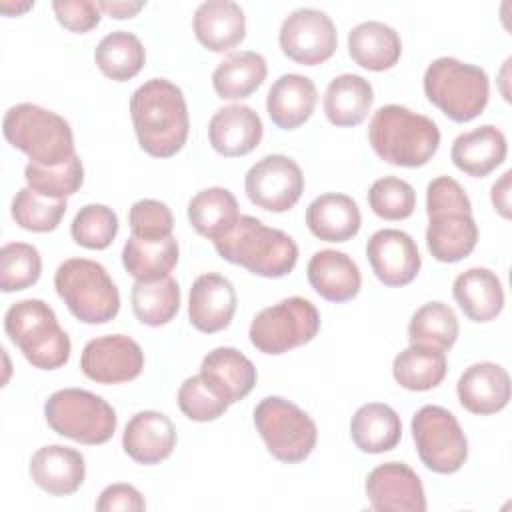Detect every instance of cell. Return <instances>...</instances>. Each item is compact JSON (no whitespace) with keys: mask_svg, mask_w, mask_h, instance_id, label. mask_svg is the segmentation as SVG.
Returning a JSON list of instances; mask_svg holds the SVG:
<instances>
[{"mask_svg":"<svg viewBox=\"0 0 512 512\" xmlns=\"http://www.w3.org/2000/svg\"><path fill=\"white\" fill-rule=\"evenodd\" d=\"M128 224H130L132 236L140 240L156 242L172 236L174 218H172V210L164 202L142 198L130 206Z\"/></svg>","mask_w":512,"mask_h":512,"instance_id":"obj_46","label":"cell"},{"mask_svg":"<svg viewBox=\"0 0 512 512\" xmlns=\"http://www.w3.org/2000/svg\"><path fill=\"white\" fill-rule=\"evenodd\" d=\"M132 312L146 326H164L180 310V288L172 276L136 282L130 292Z\"/></svg>","mask_w":512,"mask_h":512,"instance_id":"obj_38","label":"cell"},{"mask_svg":"<svg viewBox=\"0 0 512 512\" xmlns=\"http://www.w3.org/2000/svg\"><path fill=\"white\" fill-rule=\"evenodd\" d=\"M394 380L412 392L436 388L446 376V356L442 350L422 344L404 348L392 364Z\"/></svg>","mask_w":512,"mask_h":512,"instance_id":"obj_36","label":"cell"},{"mask_svg":"<svg viewBox=\"0 0 512 512\" xmlns=\"http://www.w3.org/2000/svg\"><path fill=\"white\" fill-rule=\"evenodd\" d=\"M458 318L454 310L444 302H428L420 306L408 324L410 344L432 346L436 350H450L458 338Z\"/></svg>","mask_w":512,"mask_h":512,"instance_id":"obj_39","label":"cell"},{"mask_svg":"<svg viewBox=\"0 0 512 512\" xmlns=\"http://www.w3.org/2000/svg\"><path fill=\"white\" fill-rule=\"evenodd\" d=\"M80 368L86 378L98 384H122L140 376L144 352L130 336H100L84 346Z\"/></svg>","mask_w":512,"mask_h":512,"instance_id":"obj_15","label":"cell"},{"mask_svg":"<svg viewBox=\"0 0 512 512\" xmlns=\"http://www.w3.org/2000/svg\"><path fill=\"white\" fill-rule=\"evenodd\" d=\"M452 294L464 316L472 322H490L504 308L502 282L488 268L478 266L458 274Z\"/></svg>","mask_w":512,"mask_h":512,"instance_id":"obj_28","label":"cell"},{"mask_svg":"<svg viewBox=\"0 0 512 512\" xmlns=\"http://www.w3.org/2000/svg\"><path fill=\"white\" fill-rule=\"evenodd\" d=\"M266 60L252 50L228 54L212 74V86L224 100H242L260 88L266 78Z\"/></svg>","mask_w":512,"mask_h":512,"instance_id":"obj_34","label":"cell"},{"mask_svg":"<svg viewBox=\"0 0 512 512\" xmlns=\"http://www.w3.org/2000/svg\"><path fill=\"white\" fill-rule=\"evenodd\" d=\"M56 20L70 32H90L100 24V8L92 0H54Z\"/></svg>","mask_w":512,"mask_h":512,"instance_id":"obj_47","label":"cell"},{"mask_svg":"<svg viewBox=\"0 0 512 512\" xmlns=\"http://www.w3.org/2000/svg\"><path fill=\"white\" fill-rule=\"evenodd\" d=\"M366 256L376 278L392 288L410 284L422 266L416 242L396 228L376 230L366 244Z\"/></svg>","mask_w":512,"mask_h":512,"instance_id":"obj_16","label":"cell"},{"mask_svg":"<svg viewBox=\"0 0 512 512\" xmlns=\"http://www.w3.org/2000/svg\"><path fill=\"white\" fill-rule=\"evenodd\" d=\"M508 152L506 136L492 124L460 134L452 142L450 158L458 170L472 178H484L496 170Z\"/></svg>","mask_w":512,"mask_h":512,"instance_id":"obj_26","label":"cell"},{"mask_svg":"<svg viewBox=\"0 0 512 512\" xmlns=\"http://www.w3.org/2000/svg\"><path fill=\"white\" fill-rule=\"evenodd\" d=\"M352 442L360 452L382 454L400 442L402 422L394 408L382 402L360 406L350 422Z\"/></svg>","mask_w":512,"mask_h":512,"instance_id":"obj_31","label":"cell"},{"mask_svg":"<svg viewBox=\"0 0 512 512\" xmlns=\"http://www.w3.org/2000/svg\"><path fill=\"white\" fill-rule=\"evenodd\" d=\"M4 330L34 368L56 370L70 358V338L44 300L26 298L12 304L4 316Z\"/></svg>","mask_w":512,"mask_h":512,"instance_id":"obj_6","label":"cell"},{"mask_svg":"<svg viewBox=\"0 0 512 512\" xmlns=\"http://www.w3.org/2000/svg\"><path fill=\"white\" fill-rule=\"evenodd\" d=\"M366 496L378 512H424L426 496L418 474L404 462L376 466L366 478Z\"/></svg>","mask_w":512,"mask_h":512,"instance_id":"obj_17","label":"cell"},{"mask_svg":"<svg viewBox=\"0 0 512 512\" xmlns=\"http://www.w3.org/2000/svg\"><path fill=\"white\" fill-rule=\"evenodd\" d=\"M94 60L106 78L126 82L142 70L146 62V52L138 36L126 30H116L106 34L98 42L94 50Z\"/></svg>","mask_w":512,"mask_h":512,"instance_id":"obj_37","label":"cell"},{"mask_svg":"<svg viewBox=\"0 0 512 512\" xmlns=\"http://www.w3.org/2000/svg\"><path fill=\"white\" fill-rule=\"evenodd\" d=\"M318 92L314 82L302 74H282L268 90L266 110L282 130L302 126L314 112Z\"/></svg>","mask_w":512,"mask_h":512,"instance_id":"obj_27","label":"cell"},{"mask_svg":"<svg viewBox=\"0 0 512 512\" xmlns=\"http://www.w3.org/2000/svg\"><path fill=\"white\" fill-rule=\"evenodd\" d=\"M412 438L422 464L436 474H454L468 458L466 434L442 406L426 404L414 414Z\"/></svg>","mask_w":512,"mask_h":512,"instance_id":"obj_12","label":"cell"},{"mask_svg":"<svg viewBox=\"0 0 512 512\" xmlns=\"http://www.w3.org/2000/svg\"><path fill=\"white\" fill-rule=\"evenodd\" d=\"M244 190L248 200L258 208L286 212L294 208L304 192V174L292 158L268 154L246 172Z\"/></svg>","mask_w":512,"mask_h":512,"instance_id":"obj_13","label":"cell"},{"mask_svg":"<svg viewBox=\"0 0 512 512\" xmlns=\"http://www.w3.org/2000/svg\"><path fill=\"white\" fill-rule=\"evenodd\" d=\"M200 376L228 404L246 398L256 384V368L250 358L228 346L214 348L204 356Z\"/></svg>","mask_w":512,"mask_h":512,"instance_id":"obj_23","label":"cell"},{"mask_svg":"<svg viewBox=\"0 0 512 512\" xmlns=\"http://www.w3.org/2000/svg\"><path fill=\"white\" fill-rule=\"evenodd\" d=\"M254 426L268 452L284 464L302 462L316 448L314 420L286 398L266 396L260 400L254 408Z\"/></svg>","mask_w":512,"mask_h":512,"instance_id":"obj_10","label":"cell"},{"mask_svg":"<svg viewBox=\"0 0 512 512\" xmlns=\"http://www.w3.org/2000/svg\"><path fill=\"white\" fill-rule=\"evenodd\" d=\"M348 54L358 66L382 72L400 60L402 40L398 32L384 22H360L348 32Z\"/></svg>","mask_w":512,"mask_h":512,"instance_id":"obj_30","label":"cell"},{"mask_svg":"<svg viewBox=\"0 0 512 512\" xmlns=\"http://www.w3.org/2000/svg\"><path fill=\"white\" fill-rule=\"evenodd\" d=\"M66 200L40 196L32 188H20L12 200L14 222L30 232H52L66 214Z\"/></svg>","mask_w":512,"mask_h":512,"instance_id":"obj_41","label":"cell"},{"mask_svg":"<svg viewBox=\"0 0 512 512\" xmlns=\"http://www.w3.org/2000/svg\"><path fill=\"white\" fill-rule=\"evenodd\" d=\"M426 246L438 262H460L478 242V226L466 190L450 176L434 178L426 188Z\"/></svg>","mask_w":512,"mask_h":512,"instance_id":"obj_2","label":"cell"},{"mask_svg":"<svg viewBox=\"0 0 512 512\" xmlns=\"http://www.w3.org/2000/svg\"><path fill=\"white\" fill-rule=\"evenodd\" d=\"M228 406L230 404L220 398L200 374L186 378L178 390V408L194 422L216 420L228 410Z\"/></svg>","mask_w":512,"mask_h":512,"instance_id":"obj_45","label":"cell"},{"mask_svg":"<svg viewBox=\"0 0 512 512\" xmlns=\"http://www.w3.org/2000/svg\"><path fill=\"white\" fill-rule=\"evenodd\" d=\"M264 126L260 116L246 104H230L220 108L208 124V140L212 148L226 156L250 154L262 140Z\"/></svg>","mask_w":512,"mask_h":512,"instance_id":"obj_21","label":"cell"},{"mask_svg":"<svg viewBox=\"0 0 512 512\" xmlns=\"http://www.w3.org/2000/svg\"><path fill=\"white\" fill-rule=\"evenodd\" d=\"M178 242L174 236L148 242L130 236L122 248V264L136 282H152L170 276L178 264Z\"/></svg>","mask_w":512,"mask_h":512,"instance_id":"obj_35","label":"cell"},{"mask_svg":"<svg viewBox=\"0 0 512 512\" xmlns=\"http://www.w3.org/2000/svg\"><path fill=\"white\" fill-rule=\"evenodd\" d=\"M146 508L144 496L130 484H110L100 492V498L96 502V510L100 512H140Z\"/></svg>","mask_w":512,"mask_h":512,"instance_id":"obj_48","label":"cell"},{"mask_svg":"<svg viewBox=\"0 0 512 512\" xmlns=\"http://www.w3.org/2000/svg\"><path fill=\"white\" fill-rule=\"evenodd\" d=\"M308 282L328 302H348L358 296L362 274L358 264L340 250H318L306 268Z\"/></svg>","mask_w":512,"mask_h":512,"instance_id":"obj_24","label":"cell"},{"mask_svg":"<svg viewBox=\"0 0 512 512\" xmlns=\"http://www.w3.org/2000/svg\"><path fill=\"white\" fill-rule=\"evenodd\" d=\"M24 178L28 188L38 192L40 196L52 200H66V196H72L80 190L84 182V168L80 156L74 154L60 166H38L30 162L24 168Z\"/></svg>","mask_w":512,"mask_h":512,"instance_id":"obj_40","label":"cell"},{"mask_svg":"<svg viewBox=\"0 0 512 512\" xmlns=\"http://www.w3.org/2000/svg\"><path fill=\"white\" fill-rule=\"evenodd\" d=\"M2 130L8 144L38 166H60L76 154L70 124L38 104L22 102L8 108Z\"/></svg>","mask_w":512,"mask_h":512,"instance_id":"obj_5","label":"cell"},{"mask_svg":"<svg viewBox=\"0 0 512 512\" xmlns=\"http://www.w3.org/2000/svg\"><path fill=\"white\" fill-rule=\"evenodd\" d=\"M74 242L88 250L108 248L118 234V216L104 204H86L70 224Z\"/></svg>","mask_w":512,"mask_h":512,"instance_id":"obj_43","label":"cell"},{"mask_svg":"<svg viewBox=\"0 0 512 512\" xmlns=\"http://www.w3.org/2000/svg\"><path fill=\"white\" fill-rule=\"evenodd\" d=\"M236 312V290L228 278L216 272L200 274L190 288L188 318L204 334L224 330Z\"/></svg>","mask_w":512,"mask_h":512,"instance_id":"obj_18","label":"cell"},{"mask_svg":"<svg viewBox=\"0 0 512 512\" xmlns=\"http://www.w3.org/2000/svg\"><path fill=\"white\" fill-rule=\"evenodd\" d=\"M30 476L38 488L52 496L74 494L86 476L84 456L60 444L42 446L30 458Z\"/></svg>","mask_w":512,"mask_h":512,"instance_id":"obj_22","label":"cell"},{"mask_svg":"<svg viewBox=\"0 0 512 512\" xmlns=\"http://www.w3.org/2000/svg\"><path fill=\"white\" fill-rule=\"evenodd\" d=\"M122 446L138 464H160L176 446V428L166 414L144 410L128 420L122 434Z\"/></svg>","mask_w":512,"mask_h":512,"instance_id":"obj_19","label":"cell"},{"mask_svg":"<svg viewBox=\"0 0 512 512\" xmlns=\"http://www.w3.org/2000/svg\"><path fill=\"white\" fill-rule=\"evenodd\" d=\"M100 12H106L110 18H116V20H124V18H132L136 16L144 6L146 2H96Z\"/></svg>","mask_w":512,"mask_h":512,"instance_id":"obj_50","label":"cell"},{"mask_svg":"<svg viewBox=\"0 0 512 512\" xmlns=\"http://www.w3.org/2000/svg\"><path fill=\"white\" fill-rule=\"evenodd\" d=\"M194 34L212 52H226L246 36V18L240 4L232 0H208L194 12Z\"/></svg>","mask_w":512,"mask_h":512,"instance_id":"obj_25","label":"cell"},{"mask_svg":"<svg viewBox=\"0 0 512 512\" xmlns=\"http://www.w3.org/2000/svg\"><path fill=\"white\" fill-rule=\"evenodd\" d=\"M424 94L454 122H470L488 104V74L450 56L436 58L424 72Z\"/></svg>","mask_w":512,"mask_h":512,"instance_id":"obj_7","label":"cell"},{"mask_svg":"<svg viewBox=\"0 0 512 512\" xmlns=\"http://www.w3.org/2000/svg\"><path fill=\"white\" fill-rule=\"evenodd\" d=\"M456 394L468 412L478 416L494 414L508 406L510 376L496 362H476L458 378Z\"/></svg>","mask_w":512,"mask_h":512,"instance_id":"obj_20","label":"cell"},{"mask_svg":"<svg viewBox=\"0 0 512 512\" xmlns=\"http://www.w3.org/2000/svg\"><path fill=\"white\" fill-rule=\"evenodd\" d=\"M220 258L244 266L264 278H282L298 262L296 242L282 230L266 226L254 216H240L236 226L214 242Z\"/></svg>","mask_w":512,"mask_h":512,"instance_id":"obj_4","label":"cell"},{"mask_svg":"<svg viewBox=\"0 0 512 512\" xmlns=\"http://www.w3.org/2000/svg\"><path fill=\"white\" fill-rule=\"evenodd\" d=\"M368 204L372 212L384 220H404L416 208L414 188L396 176L378 178L368 190Z\"/></svg>","mask_w":512,"mask_h":512,"instance_id":"obj_44","label":"cell"},{"mask_svg":"<svg viewBox=\"0 0 512 512\" xmlns=\"http://www.w3.org/2000/svg\"><path fill=\"white\" fill-rule=\"evenodd\" d=\"M188 220L200 236L216 242L240 220L238 202L230 190L220 186L200 190L188 202Z\"/></svg>","mask_w":512,"mask_h":512,"instance_id":"obj_33","label":"cell"},{"mask_svg":"<svg viewBox=\"0 0 512 512\" xmlns=\"http://www.w3.org/2000/svg\"><path fill=\"white\" fill-rule=\"evenodd\" d=\"M42 258L36 246L26 242H10L0 250V290L16 292L38 282Z\"/></svg>","mask_w":512,"mask_h":512,"instance_id":"obj_42","label":"cell"},{"mask_svg":"<svg viewBox=\"0 0 512 512\" xmlns=\"http://www.w3.org/2000/svg\"><path fill=\"white\" fill-rule=\"evenodd\" d=\"M320 330L316 306L302 298L290 296L260 310L250 324V342L264 354H284L314 340Z\"/></svg>","mask_w":512,"mask_h":512,"instance_id":"obj_11","label":"cell"},{"mask_svg":"<svg viewBox=\"0 0 512 512\" xmlns=\"http://www.w3.org/2000/svg\"><path fill=\"white\" fill-rule=\"evenodd\" d=\"M492 204L500 216L510 218V170H506L492 186Z\"/></svg>","mask_w":512,"mask_h":512,"instance_id":"obj_49","label":"cell"},{"mask_svg":"<svg viewBox=\"0 0 512 512\" xmlns=\"http://www.w3.org/2000/svg\"><path fill=\"white\" fill-rule=\"evenodd\" d=\"M374 102L372 86L358 74L336 76L324 94V114L340 128L358 126L368 116Z\"/></svg>","mask_w":512,"mask_h":512,"instance_id":"obj_32","label":"cell"},{"mask_svg":"<svg viewBox=\"0 0 512 512\" xmlns=\"http://www.w3.org/2000/svg\"><path fill=\"white\" fill-rule=\"evenodd\" d=\"M278 42L290 60L302 66H316L332 58L338 46V34L326 12L298 8L284 18Z\"/></svg>","mask_w":512,"mask_h":512,"instance_id":"obj_14","label":"cell"},{"mask_svg":"<svg viewBox=\"0 0 512 512\" xmlns=\"http://www.w3.org/2000/svg\"><path fill=\"white\" fill-rule=\"evenodd\" d=\"M48 426L80 444H104L116 432V412L98 394L82 388H64L54 392L44 404Z\"/></svg>","mask_w":512,"mask_h":512,"instance_id":"obj_9","label":"cell"},{"mask_svg":"<svg viewBox=\"0 0 512 512\" xmlns=\"http://www.w3.org/2000/svg\"><path fill=\"white\" fill-rule=\"evenodd\" d=\"M54 288L84 324H106L120 310V294L106 268L88 258H68L54 274Z\"/></svg>","mask_w":512,"mask_h":512,"instance_id":"obj_8","label":"cell"},{"mask_svg":"<svg viewBox=\"0 0 512 512\" xmlns=\"http://www.w3.org/2000/svg\"><path fill=\"white\" fill-rule=\"evenodd\" d=\"M130 116L140 148L154 158H170L188 138V106L182 90L166 80L152 78L130 98Z\"/></svg>","mask_w":512,"mask_h":512,"instance_id":"obj_1","label":"cell"},{"mask_svg":"<svg viewBox=\"0 0 512 512\" xmlns=\"http://www.w3.org/2000/svg\"><path fill=\"white\" fill-rule=\"evenodd\" d=\"M368 140L376 156L388 164L424 166L440 146L436 122L400 104L378 108L368 126Z\"/></svg>","mask_w":512,"mask_h":512,"instance_id":"obj_3","label":"cell"},{"mask_svg":"<svg viewBox=\"0 0 512 512\" xmlns=\"http://www.w3.org/2000/svg\"><path fill=\"white\" fill-rule=\"evenodd\" d=\"M306 224L318 240L346 242L358 234L362 216L350 196L328 192L310 202L306 208Z\"/></svg>","mask_w":512,"mask_h":512,"instance_id":"obj_29","label":"cell"}]
</instances>
